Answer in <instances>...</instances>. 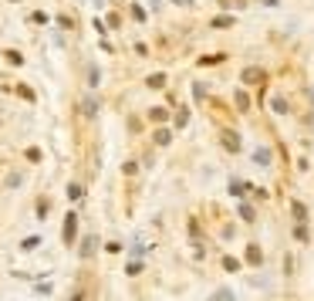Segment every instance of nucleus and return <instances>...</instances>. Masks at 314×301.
Segmentation results:
<instances>
[{
	"label": "nucleus",
	"instance_id": "obj_1",
	"mask_svg": "<svg viewBox=\"0 0 314 301\" xmlns=\"http://www.w3.org/2000/svg\"><path fill=\"white\" fill-rule=\"evenodd\" d=\"M254 159H257V163H270V153H267V149H257V153H254Z\"/></svg>",
	"mask_w": 314,
	"mask_h": 301
}]
</instances>
